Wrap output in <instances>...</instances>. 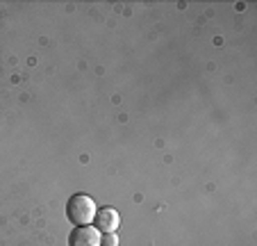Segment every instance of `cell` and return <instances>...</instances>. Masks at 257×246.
<instances>
[{
  "mask_svg": "<svg viewBox=\"0 0 257 246\" xmlns=\"http://www.w3.org/2000/svg\"><path fill=\"white\" fill-rule=\"evenodd\" d=\"M68 246H100V232L93 226H78L68 237Z\"/></svg>",
  "mask_w": 257,
  "mask_h": 246,
  "instance_id": "obj_3",
  "label": "cell"
},
{
  "mask_svg": "<svg viewBox=\"0 0 257 246\" xmlns=\"http://www.w3.org/2000/svg\"><path fill=\"white\" fill-rule=\"evenodd\" d=\"M66 217L73 226H89L96 217V203L87 194H75L68 198L66 205Z\"/></svg>",
  "mask_w": 257,
  "mask_h": 246,
  "instance_id": "obj_1",
  "label": "cell"
},
{
  "mask_svg": "<svg viewBox=\"0 0 257 246\" xmlns=\"http://www.w3.org/2000/svg\"><path fill=\"white\" fill-rule=\"evenodd\" d=\"M100 246H118V237H116V232H102V237H100Z\"/></svg>",
  "mask_w": 257,
  "mask_h": 246,
  "instance_id": "obj_4",
  "label": "cell"
},
{
  "mask_svg": "<svg viewBox=\"0 0 257 246\" xmlns=\"http://www.w3.org/2000/svg\"><path fill=\"white\" fill-rule=\"evenodd\" d=\"M118 223H121V217L114 208H102L96 210V217H93V228L98 232H116Z\"/></svg>",
  "mask_w": 257,
  "mask_h": 246,
  "instance_id": "obj_2",
  "label": "cell"
}]
</instances>
